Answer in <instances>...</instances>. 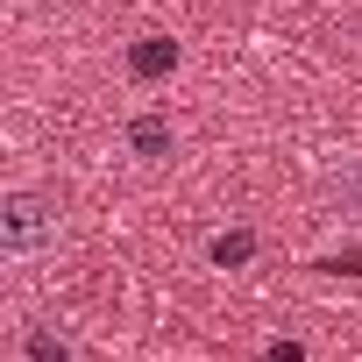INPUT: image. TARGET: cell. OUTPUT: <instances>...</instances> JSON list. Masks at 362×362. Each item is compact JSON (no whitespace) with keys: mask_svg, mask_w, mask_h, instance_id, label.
Wrapping results in <instances>:
<instances>
[{"mask_svg":"<svg viewBox=\"0 0 362 362\" xmlns=\"http://www.w3.org/2000/svg\"><path fill=\"white\" fill-rule=\"evenodd\" d=\"M270 362H305V348H298V341H277V348H270Z\"/></svg>","mask_w":362,"mask_h":362,"instance_id":"cell-7","label":"cell"},{"mask_svg":"<svg viewBox=\"0 0 362 362\" xmlns=\"http://www.w3.org/2000/svg\"><path fill=\"white\" fill-rule=\"evenodd\" d=\"M50 242H57V199H43V192L0 199V256L8 263H36Z\"/></svg>","mask_w":362,"mask_h":362,"instance_id":"cell-1","label":"cell"},{"mask_svg":"<svg viewBox=\"0 0 362 362\" xmlns=\"http://www.w3.org/2000/svg\"><path fill=\"white\" fill-rule=\"evenodd\" d=\"M128 142H135L142 156H163V149H170V128H163V121H135V128H128Z\"/></svg>","mask_w":362,"mask_h":362,"instance_id":"cell-5","label":"cell"},{"mask_svg":"<svg viewBox=\"0 0 362 362\" xmlns=\"http://www.w3.org/2000/svg\"><path fill=\"white\" fill-rule=\"evenodd\" d=\"M170 64H177V43H170V36H142V43L128 50V71H135V78H163Z\"/></svg>","mask_w":362,"mask_h":362,"instance_id":"cell-3","label":"cell"},{"mask_svg":"<svg viewBox=\"0 0 362 362\" xmlns=\"http://www.w3.org/2000/svg\"><path fill=\"white\" fill-rule=\"evenodd\" d=\"M22 362H71V348L57 341V327H29V348H22Z\"/></svg>","mask_w":362,"mask_h":362,"instance_id":"cell-4","label":"cell"},{"mask_svg":"<svg viewBox=\"0 0 362 362\" xmlns=\"http://www.w3.org/2000/svg\"><path fill=\"white\" fill-rule=\"evenodd\" d=\"M249 249H256V242H249V235H221V242H214V263H242V256H249Z\"/></svg>","mask_w":362,"mask_h":362,"instance_id":"cell-6","label":"cell"},{"mask_svg":"<svg viewBox=\"0 0 362 362\" xmlns=\"http://www.w3.org/2000/svg\"><path fill=\"white\" fill-rule=\"evenodd\" d=\"M320 185H327V199L341 206V221H355V228H362V149L334 156V163L320 170Z\"/></svg>","mask_w":362,"mask_h":362,"instance_id":"cell-2","label":"cell"}]
</instances>
